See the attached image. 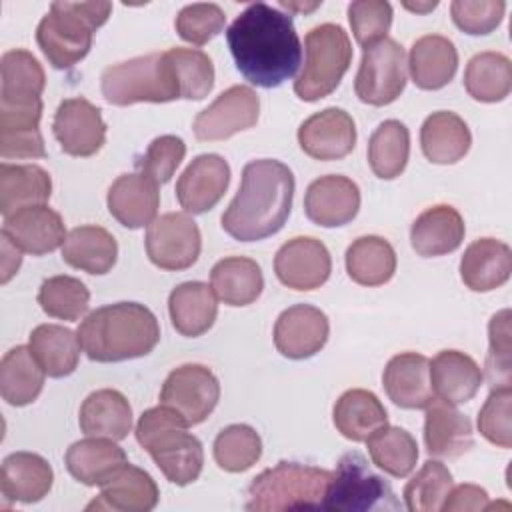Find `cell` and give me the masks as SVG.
<instances>
[{
	"label": "cell",
	"mask_w": 512,
	"mask_h": 512,
	"mask_svg": "<svg viewBox=\"0 0 512 512\" xmlns=\"http://www.w3.org/2000/svg\"><path fill=\"white\" fill-rule=\"evenodd\" d=\"M150 262L162 270L190 268L202 250L198 224L184 212H166L154 218L144 238Z\"/></svg>",
	"instance_id": "12"
},
{
	"label": "cell",
	"mask_w": 512,
	"mask_h": 512,
	"mask_svg": "<svg viewBox=\"0 0 512 512\" xmlns=\"http://www.w3.org/2000/svg\"><path fill=\"white\" fill-rule=\"evenodd\" d=\"M294 186L292 170L280 160L248 162L240 188L220 218L224 232L240 242H256L280 232L292 210Z\"/></svg>",
	"instance_id": "2"
},
{
	"label": "cell",
	"mask_w": 512,
	"mask_h": 512,
	"mask_svg": "<svg viewBox=\"0 0 512 512\" xmlns=\"http://www.w3.org/2000/svg\"><path fill=\"white\" fill-rule=\"evenodd\" d=\"M280 6H282V8H288V10H294V12H310V10L318 8V6H320V2L302 4V2H286V0H280Z\"/></svg>",
	"instance_id": "58"
},
{
	"label": "cell",
	"mask_w": 512,
	"mask_h": 512,
	"mask_svg": "<svg viewBox=\"0 0 512 512\" xmlns=\"http://www.w3.org/2000/svg\"><path fill=\"white\" fill-rule=\"evenodd\" d=\"M110 12V2H52L36 28L42 54L58 70L72 68L90 52L92 36Z\"/></svg>",
	"instance_id": "5"
},
{
	"label": "cell",
	"mask_w": 512,
	"mask_h": 512,
	"mask_svg": "<svg viewBox=\"0 0 512 512\" xmlns=\"http://www.w3.org/2000/svg\"><path fill=\"white\" fill-rule=\"evenodd\" d=\"M486 376L490 388H510V310L504 308L490 318L488 324Z\"/></svg>",
	"instance_id": "51"
},
{
	"label": "cell",
	"mask_w": 512,
	"mask_h": 512,
	"mask_svg": "<svg viewBox=\"0 0 512 512\" xmlns=\"http://www.w3.org/2000/svg\"><path fill=\"white\" fill-rule=\"evenodd\" d=\"M0 98H40L46 76L40 62L22 48L2 54L0 60Z\"/></svg>",
	"instance_id": "45"
},
{
	"label": "cell",
	"mask_w": 512,
	"mask_h": 512,
	"mask_svg": "<svg viewBox=\"0 0 512 512\" xmlns=\"http://www.w3.org/2000/svg\"><path fill=\"white\" fill-rule=\"evenodd\" d=\"M360 210V188L342 174L316 178L304 194L308 220L322 228H336L352 222Z\"/></svg>",
	"instance_id": "20"
},
{
	"label": "cell",
	"mask_w": 512,
	"mask_h": 512,
	"mask_svg": "<svg viewBox=\"0 0 512 512\" xmlns=\"http://www.w3.org/2000/svg\"><path fill=\"white\" fill-rule=\"evenodd\" d=\"M68 472L86 486L106 484L128 460L126 452L110 438L88 436L74 442L64 456Z\"/></svg>",
	"instance_id": "30"
},
{
	"label": "cell",
	"mask_w": 512,
	"mask_h": 512,
	"mask_svg": "<svg viewBox=\"0 0 512 512\" xmlns=\"http://www.w3.org/2000/svg\"><path fill=\"white\" fill-rule=\"evenodd\" d=\"M2 234L18 250L32 256L54 252L68 236L62 216L46 204L26 206L4 216Z\"/></svg>",
	"instance_id": "19"
},
{
	"label": "cell",
	"mask_w": 512,
	"mask_h": 512,
	"mask_svg": "<svg viewBox=\"0 0 512 512\" xmlns=\"http://www.w3.org/2000/svg\"><path fill=\"white\" fill-rule=\"evenodd\" d=\"M40 308L60 320H78L86 314L90 304V292L84 282L74 276L58 274L40 284L38 290Z\"/></svg>",
	"instance_id": "47"
},
{
	"label": "cell",
	"mask_w": 512,
	"mask_h": 512,
	"mask_svg": "<svg viewBox=\"0 0 512 512\" xmlns=\"http://www.w3.org/2000/svg\"><path fill=\"white\" fill-rule=\"evenodd\" d=\"M28 348L50 378L72 374L80 360V340L60 324H40L30 332Z\"/></svg>",
	"instance_id": "39"
},
{
	"label": "cell",
	"mask_w": 512,
	"mask_h": 512,
	"mask_svg": "<svg viewBox=\"0 0 512 512\" xmlns=\"http://www.w3.org/2000/svg\"><path fill=\"white\" fill-rule=\"evenodd\" d=\"M382 384L388 398L406 410L426 408L434 400L430 360L418 352H400L384 368Z\"/></svg>",
	"instance_id": "22"
},
{
	"label": "cell",
	"mask_w": 512,
	"mask_h": 512,
	"mask_svg": "<svg viewBox=\"0 0 512 512\" xmlns=\"http://www.w3.org/2000/svg\"><path fill=\"white\" fill-rule=\"evenodd\" d=\"M226 24V14L218 4L212 2H196L184 6L176 20L174 28L178 36L190 44L202 46L222 32Z\"/></svg>",
	"instance_id": "50"
},
{
	"label": "cell",
	"mask_w": 512,
	"mask_h": 512,
	"mask_svg": "<svg viewBox=\"0 0 512 512\" xmlns=\"http://www.w3.org/2000/svg\"><path fill=\"white\" fill-rule=\"evenodd\" d=\"M438 2H428V4H410V2H404V8L412 10V12H428L432 8H436Z\"/></svg>",
	"instance_id": "59"
},
{
	"label": "cell",
	"mask_w": 512,
	"mask_h": 512,
	"mask_svg": "<svg viewBox=\"0 0 512 512\" xmlns=\"http://www.w3.org/2000/svg\"><path fill=\"white\" fill-rule=\"evenodd\" d=\"M328 316L310 304L286 308L274 324V346L290 360H304L320 352L328 340Z\"/></svg>",
	"instance_id": "18"
},
{
	"label": "cell",
	"mask_w": 512,
	"mask_h": 512,
	"mask_svg": "<svg viewBox=\"0 0 512 512\" xmlns=\"http://www.w3.org/2000/svg\"><path fill=\"white\" fill-rule=\"evenodd\" d=\"M424 444L434 458H458L474 446L472 424L454 404L434 398L426 406Z\"/></svg>",
	"instance_id": "24"
},
{
	"label": "cell",
	"mask_w": 512,
	"mask_h": 512,
	"mask_svg": "<svg viewBox=\"0 0 512 512\" xmlns=\"http://www.w3.org/2000/svg\"><path fill=\"white\" fill-rule=\"evenodd\" d=\"M108 104L130 106L138 102H172L182 98L178 74L166 52H152L108 66L100 78Z\"/></svg>",
	"instance_id": "7"
},
{
	"label": "cell",
	"mask_w": 512,
	"mask_h": 512,
	"mask_svg": "<svg viewBox=\"0 0 512 512\" xmlns=\"http://www.w3.org/2000/svg\"><path fill=\"white\" fill-rule=\"evenodd\" d=\"M2 284H6L20 268V262H22V250H18L4 234H2Z\"/></svg>",
	"instance_id": "57"
},
{
	"label": "cell",
	"mask_w": 512,
	"mask_h": 512,
	"mask_svg": "<svg viewBox=\"0 0 512 512\" xmlns=\"http://www.w3.org/2000/svg\"><path fill=\"white\" fill-rule=\"evenodd\" d=\"M346 272L360 286H382L396 272V252L382 236H360L346 250Z\"/></svg>",
	"instance_id": "41"
},
{
	"label": "cell",
	"mask_w": 512,
	"mask_h": 512,
	"mask_svg": "<svg viewBox=\"0 0 512 512\" xmlns=\"http://www.w3.org/2000/svg\"><path fill=\"white\" fill-rule=\"evenodd\" d=\"M512 250L496 238H478L462 254L460 278L474 292H490L508 282Z\"/></svg>",
	"instance_id": "26"
},
{
	"label": "cell",
	"mask_w": 512,
	"mask_h": 512,
	"mask_svg": "<svg viewBox=\"0 0 512 512\" xmlns=\"http://www.w3.org/2000/svg\"><path fill=\"white\" fill-rule=\"evenodd\" d=\"M52 194L50 174L36 164H0V212L4 216L46 204Z\"/></svg>",
	"instance_id": "37"
},
{
	"label": "cell",
	"mask_w": 512,
	"mask_h": 512,
	"mask_svg": "<svg viewBox=\"0 0 512 512\" xmlns=\"http://www.w3.org/2000/svg\"><path fill=\"white\" fill-rule=\"evenodd\" d=\"M230 184V166L220 154L196 156L176 182V198L188 214L214 208Z\"/></svg>",
	"instance_id": "21"
},
{
	"label": "cell",
	"mask_w": 512,
	"mask_h": 512,
	"mask_svg": "<svg viewBox=\"0 0 512 512\" xmlns=\"http://www.w3.org/2000/svg\"><path fill=\"white\" fill-rule=\"evenodd\" d=\"M512 390L510 388H492L484 406L478 412V430L480 434L498 448L512 446Z\"/></svg>",
	"instance_id": "54"
},
{
	"label": "cell",
	"mask_w": 512,
	"mask_h": 512,
	"mask_svg": "<svg viewBox=\"0 0 512 512\" xmlns=\"http://www.w3.org/2000/svg\"><path fill=\"white\" fill-rule=\"evenodd\" d=\"M210 286L218 300L228 306H248L262 294L264 276L256 260L246 256H228L214 264Z\"/></svg>",
	"instance_id": "38"
},
{
	"label": "cell",
	"mask_w": 512,
	"mask_h": 512,
	"mask_svg": "<svg viewBox=\"0 0 512 512\" xmlns=\"http://www.w3.org/2000/svg\"><path fill=\"white\" fill-rule=\"evenodd\" d=\"M412 82L422 90H440L456 74L458 52L450 38L426 34L414 40L408 56Z\"/></svg>",
	"instance_id": "29"
},
{
	"label": "cell",
	"mask_w": 512,
	"mask_h": 512,
	"mask_svg": "<svg viewBox=\"0 0 512 512\" xmlns=\"http://www.w3.org/2000/svg\"><path fill=\"white\" fill-rule=\"evenodd\" d=\"M506 2L502 0H454L450 14L454 24L472 36L490 34L504 18Z\"/></svg>",
	"instance_id": "55"
},
{
	"label": "cell",
	"mask_w": 512,
	"mask_h": 512,
	"mask_svg": "<svg viewBox=\"0 0 512 512\" xmlns=\"http://www.w3.org/2000/svg\"><path fill=\"white\" fill-rule=\"evenodd\" d=\"M410 156V132L400 120H384L368 140V164L382 180L400 176Z\"/></svg>",
	"instance_id": "43"
},
{
	"label": "cell",
	"mask_w": 512,
	"mask_h": 512,
	"mask_svg": "<svg viewBox=\"0 0 512 512\" xmlns=\"http://www.w3.org/2000/svg\"><path fill=\"white\" fill-rule=\"evenodd\" d=\"M108 212L126 228L148 226L158 212L160 192L158 184L142 172L118 176L108 188Z\"/></svg>",
	"instance_id": "23"
},
{
	"label": "cell",
	"mask_w": 512,
	"mask_h": 512,
	"mask_svg": "<svg viewBox=\"0 0 512 512\" xmlns=\"http://www.w3.org/2000/svg\"><path fill=\"white\" fill-rule=\"evenodd\" d=\"M182 88V98L202 100L214 86V64L210 56L198 48H170L166 50Z\"/></svg>",
	"instance_id": "49"
},
{
	"label": "cell",
	"mask_w": 512,
	"mask_h": 512,
	"mask_svg": "<svg viewBox=\"0 0 512 512\" xmlns=\"http://www.w3.org/2000/svg\"><path fill=\"white\" fill-rule=\"evenodd\" d=\"M464 220L454 206L436 204L416 216L410 228V244L416 254L432 258L454 252L464 240Z\"/></svg>",
	"instance_id": "27"
},
{
	"label": "cell",
	"mask_w": 512,
	"mask_h": 512,
	"mask_svg": "<svg viewBox=\"0 0 512 512\" xmlns=\"http://www.w3.org/2000/svg\"><path fill=\"white\" fill-rule=\"evenodd\" d=\"M184 154H186L184 140L174 134H164L154 138L148 144L144 156L136 162V166L152 182L166 184L174 176L180 162L184 160Z\"/></svg>",
	"instance_id": "53"
},
{
	"label": "cell",
	"mask_w": 512,
	"mask_h": 512,
	"mask_svg": "<svg viewBox=\"0 0 512 512\" xmlns=\"http://www.w3.org/2000/svg\"><path fill=\"white\" fill-rule=\"evenodd\" d=\"M332 420L344 438L352 442H366L374 432L388 424V414L374 392L352 388L336 400Z\"/></svg>",
	"instance_id": "35"
},
{
	"label": "cell",
	"mask_w": 512,
	"mask_h": 512,
	"mask_svg": "<svg viewBox=\"0 0 512 512\" xmlns=\"http://www.w3.org/2000/svg\"><path fill=\"white\" fill-rule=\"evenodd\" d=\"M366 444L372 462L394 478H404L416 468L418 444L404 428L386 424L374 432Z\"/></svg>",
	"instance_id": "44"
},
{
	"label": "cell",
	"mask_w": 512,
	"mask_h": 512,
	"mask_svg": "<svg viewBox=\"0 0 512 512\" xmlns=\"http://www.w3.org/2000/svg\"><path fill=\"white\" fill-rule=\"evenodd\" d=\"M134 432L138 444L172 484L188 486L198 480L204 466V450L202 442L188 432L182 416L160 404L142 412Z\"/></svg>",
	"instance_id": "4"
},
{
	"label": "cell",
	"mask_w": 512,
	"mask_h": 512,
	"mask_svg": "<svg viewBox=\"0 0 512 512\" xmlns=\"http://www.w3.org/2000/svg\"><path fill=\"white\" fill-rule=\"evenodd\" d=\"M52 132L62 152L78 158L94 156L106 142V124L100 108L86 98L62 100L54 114Z\"/></svg>",
	"instance_id": "14"
},
{
	"label": "cell",
	"mask_w": 512,
	"mask_h": 512,
	"mask_svg": "<svg viewBox=\"0 0 512 512\" xmlns=\"http://www.w3.org/2000/svg\"><path fill=\"white\" fill-rule=\"evenodd\" d=\"M406 52L392 38H382L364 48L354 80L360 102L370 106L392 104L406 88Z\"/></svg>",
	"instance_id": "10"
},
{
	"label": "cell",
	"mask_w": 512,
	"mask_h": 512,
	"mask_svg": "<svg viewBox=\"0 0 512 512\" xmlns=\"http://www.w3.org/2000/svg\"><path fill=\"white\" fill-rule=\"evenodd\" d=\"M330 480V470L282 460L252 478L244 508L252 512L322 508Z\"/></svg>",
	"instance_id": "6"
},
{
	"label": "cell",
	"mask_w": 512,
	"mask_h": 512,
	"mask_svg": "<svg viewBox=\"0 0 512 512\" xmlns=\"http://www.w3.org/2000/svg\"><path fill=\"white\" fill-rule=\"evenodd\" d=\"M488 492L476 484H460L452 488L442 504L446 512H466V510H486Z\"/></svg>",
	"instance_id": "56"
},
{
	"label": "cell",
	"mask_w": 512,
	"mask_h": 512,
	"mask_svg": "<svg viewBox=\"0 0 512 512\" xmlns=\"http://www.w3.org/2000/svg\"><path fill=\"white\" fill-rule=\"evenodd\" d=\"M46 372L28 346L8 350L0 362V394L10 406L34 402L44 388Z\"/></svg>",
	"instance_id": "40"
},
{
	"label": "cell",
	"mask_w": 512,
	"mask_h": 512,
	"mask_svg": "<svg viewBox=\"0 0 512 512\" xmlns=\"http://www.w3.org/2000/svg\"><path fill=\"white\" fill-rule=\"evenodd\" d=\"M274 272L284 286L306 292L320 288L328 280L332 258L318 238L296 236L278 248Z\"/></svg>",
	"instance_id": "16"
},
{
	"label": "cell",
	"mask_w": 512,
	"mask_h": 512,
	"mask_svg": "<svg viewBox=\"0 0 512 512\" xmlns=\"http://www.w3.org/2000/svg\"><path fill=\"white\" fill-rule=\"evenodd\" d=\"M226 42L238 72L260 88L280 86L302 64V42L292 16L264 2H254L236 16Z\"/></svg>",
	"instance_id": "1"
},
{
	"label": "cell",
	"mask_w": 512,
	"mask_h": 512,
	"mask_svg": "<svg viewBox=\"0 0 512 512\" xmlns=\"http://www.w3.org/2000/svg\"><path fill=\"white\" fill-rule=\"evenodd\" d=\"M260 98L244 84L224 90L208 108H204L194 120V136L202 142L226 140L242 130L252 128L258 122Z\"/></svg>",
	"instance_id": "13"
},
{
	"label": "cell",
	"mask_w": 512,
	"mask_h": 512,
	"mask_svg": "<svg viewBox=\"0 0 512 512\" xmlns=\"http://www.w3.org/2000/svg\"><path fill=\"white\" fill-rule=\"evenodd\" d=\"M484 376L474 358L460 350H442L430 362L434 394L450 404H464L476 396Z\"/></svg>",
	"instance_id": "32"
},
{
	"label": "cell",
	"mask_w": 512,
	"mask_h": 512,
	"mask_svg": "<svg viewBox=\"0 0 512 512\" xmlns=\"http://www.w3.org/2000/svg\"><path fill=\"white\" fill-rule=\"evenodd\" d=\"M298 144L314 160H340L356 146V124L342 108H324L298 128Z\"/></svg>",
	"instance_id": "17"
},
{
	"label": "cell",
	"mask_w": 512,
	"mask_h": 512,
	"mask_svg": "<svg viewBox=\"0 0 512 512\" xmlns=\"http://www.w3.org/2000/svg\"><path fill=\"white\" fill-rule=\"evenodd\" d=\"M306 60L294 80V92L304 102H316L332 94L352 62V44L346 30L324 22L304 38Z\"/></svg>",
	"instance_id": "8"
},
{
	"label": "cell",
	"mask_w": 512,
	"mask_h": 512,
	"mask_svg": "<svg viewBox=\"0 0 512 512\" xmlns=\"http://www.w3.org/2000/svg\"><path fill=\"white\" fill-rule=\"evenodd\" d=\"M220 382L204 364H182L174 368L160 390V404L174 410L188 426L204 422L216 408Z\"/></svg>",
	"instance_id": "11"
},
{
	"label": "cell",
	"mask_w": 512,
	"mask_h": 512,
	"mask_svg": "<svg viewBox=\"0 0 512 512\" xmlns=\"http://www.w3.org/2000/svg\"><path fill=\"white\" fill-rule=\"evenodd\" d=\"M78 424L86 436L124 440L132 430L130 402L114 388L96 390L82 402Z\"/></svg>",
	"instance_id": "33"
},
{
	"label": "cell",
	"mask_w": 512,
	"mask_h": 512,
	"mask_svg": "<svg viewBox=\"0 0 512 512\" xmlns=\"http://www.w3.org/2000/svg\"><path fill=\"white\" fill-rule=\"evenodd\" d=\"M214 460L226 472H244L262 456V440L248 424H230L214 438Z\"/></svg>",
	"instance_id": "46"
},
{
	"label": "cell",
	"mask_w": 512,
	"mask_h": 512,
	"mask_svg": "<svg viewBox=\"0 0 512 512\" xmlns=\"http://www.w3.org/2000/svg\"><path fill=\"white\" fill-rule=\"evenodd\" d=\"M86 356L94 362H122L150 354L160 342V326L150 308L116 302L92 310L76 330Z\"/></svg>",
	"instance_id": "3"
},
{
	"label": "cell",
	"mask_w": 512,
	"mask_h": 512,
	"mask_svg": "<svg viewBox=\"0 0 512 512\" xmlns=\"http://www.w3.org/2000/svg\"><path fill=\"white\" fill-rule=\"evenodd\" d=\"M398 508L400 502L396 500L392 486L370 470L366 458L360 452H348L338 460L322 510L386 512Z\"/></svg>",
	"instance_id": "9"
},
{
	"label": "cell",
	"mask_w": 512,
	"mask_h": 512,
	"mask_svg": "<svg viewBox=\"0 0 512 512\" xmlns=\"http://www.w3.org/2000/svg\"><path fill=\"white\" fill-rule=\"evenodd\" d=\"M464 88L478 102H500L512 90V62L502 52H478L464 70Z\"/></svg>",
	"instance_id": "42"
},
{
	"label": "cell",
	"mask_w": 512,
	"mask_h": 512,
	"mask_svg": "<svg viewBox=\"0 0 512 512\" xmlns=\"http://www.w3.org/2000/svg\"><path fill=\"white\" fill-rule=\"evenodd\" d=\"M168 312L178 334L196 338L212 328L218 316V300L206 282H182L168 296Z\"/></svg>",
	"instance_id": "31"
},
{
	"label": "cell",
	"mask_w": 512,
	"mask_h": 512,
	"mask_svg": "<svg viewBox=\"0 0 512 512\" xmlns=\"http://www.w3.org/2000/svg\"><path fill=\"white\" fill-rule=\"evenodd\" d=\"M472 144L468 124L450 110L432 112L420 128V146L434 164H454L462 160Z\"/></svg>",
	"instance_id": "34"
},
{
	"label": "cell",
	"mask_w": 512,
	"mask_h": 512,
	"mask_svg": "<svg viewBox=\"0 0 512 512\" xmlns=\"http://www.w3.org/2000/svg\"><path fill=\"white\" fill-rule=\"evenodd\" d=\"M352 34L360 46L386 38L392 24V6L386 0H356L348 4Z\"/></svg>",
	"instance_id": "52"
},
{
	"label": "cell",
	"mask_w": 512,
	"mask_h": 512,
	"mask_svg": "<svg viewBox=\"0 0 512 512\" xmlns=\"http://www.w3.org/2000/svg\"><path fill=\"white\" fill-rule=\"evenodd\" d=\"M86 510H118V512H148L156 508L160 492L152 476L132 464H124L106 484L100 486Z\"/></svg>",
	"instance_id": "25"
},
{
	"label": "cell",
	"mask_w": 512,
	"mask_h": 512,
	"mask_svg": "<svg viewBox=\"0 0 512 512\" xmlns=\"http://www.w3.org/2000/svg\"><path fill=\"white\" fill-rule=\"evenodd\" d=\"M452 486L450 470L438 460H426L404 488L406 508L410 512H438Z\"/></svg>",
	"instance_id": "48"
},
{
	"label": "cell",
	"mask_w": 512,
	"mask_h": 512,
	"mask_svg": "<svg viewBox=\"0 0 512 512\" xmlns=\"http://www.w3.org/2000/svg\"><path fill=\"white\" fill-rule=\"evenodd\" d=\"M42 98H0V156L44 158L40 134Z\"/></svg>",
	"instance_id": "15"
},
{
	"label": "cell",
	"mask_w": 512,
	"mask_h": 512,
	"mask_svg": "<svg viewBox=\"0 0 512 512\" xmlns=\"http://www.w3.org/2000/svg\"><path fill=\"white\" fill-rule=\"evenodd\" d=\"M62 258L66 264L82 272L106 274L116 264L118 244L102 226H76L68 232L62 244Z\"/></svg>",
	"instance_id": "36"
},
{
	"label": "cell",
	"mask_w": 512,
	"mask_h": 512,
	"mask_svg": "<svg viewBox=\"0 0 512 512\" xmlns=\"http://www.w3.org/2000/svg\"><path fill=\"white\" fill-rule=\"evenodd\" d=\"M54 482L48 460L34 452H12L2 462L0 490L6 500L32 504L42 500Z\"/></svg>",
	"instance_id": "28"
}]
</instances>
